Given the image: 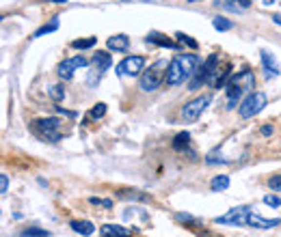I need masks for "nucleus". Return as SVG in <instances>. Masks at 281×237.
<instances>
[{"label":"nucleus","mask_w":281,"mask_h":237,"mask_svg":"<svg viewBox=\"0 0 281 237\" xmlns=\"http://www.w3.org/2000/svg\"><path fill=\"white\" fill-rule=\"evenodd\" d=\"M255 87V75L253 72L244 69V72L236 73L229 78V82L225 84V93H227V108H234L238 104V99L242 97L244 93H251Z\"/></svg>","instance_id":"obj_1"},{"label":"nucleus","mask_w":281,"mask_h":237,"mask_svg":"<svg viewBox=\"0 0 281 237\" xmlns=\"http://www.w3.org/2000/svg\"><path fill=\"white\" fill-rule=\"evenodd\" d=\"M167 69H169V63L164 58H160L154 65H149V69H145L143 75H140V82H139L140 91H145V93L156 91L160 84H162V80H167Z\"/></svg>","instance_id":"obj_2"},{"label":"nucleus","mask_w":281,"mask_h":237,"mask_svg":"<svg viewBox=\"0 0 281 237\" xmlns=\"http://www.w3.org/2000/svg\"><path fill=\"white\" fill-rule=\"evenodd\" d=\"M266 106H268V97H266L264 93H260V91H255V93H249L247 97H244V102L240 104V108H238V114L242 119H253L255 114L262 112Z\"/></svg>","instance_id":"obj_3"},{"label":"nucleus","mask_w":281,"mask_h":237,"mask_svg":"<svg viewBox=\"0 0 281 237\" xmlns=\"http://www.w3.org/2000/svg\"><path fill=\"white\" fill-rule=\"evenodd\" d=\"M217 63H219V54H210L208 58L203 60V65L195 72V75L188 80V89L190 91H197L203 82H208L212 78V73H217Z\"/></svg>","instance_id":"obj_4"},{"label":"nucleus","mask_w":281,"mask_h":237,"mask_svg":"<svg viewBox=\"0 0 281 237\" xmlns=\"http://www.w3.org/2000/svg\"><path fill=\"white\" fill-rule=\"evenodd\" d=\"M61 125H63V121L54 119V117L37 119L35 121V132L41 136V138L50 140V143H59V140H61Z\"/></svg>","instance_id":"obj_5"},{"label":"nucleus","mask_w":281,"mask_h":237,"mask_svg":"<svg viewBox=\"0 0 281 237\" xmlns=\"http://www.w3.org/2000/svg\"><path fill=\"white\" fill-rule=\"evenodd\" d=\"M210 102H212V95H201V97H195L193 102H188L182 108V119L186 121V123H195V121L201 117L203 110L208 108Z\"/></svg>","instance_id":"obj_6"},{"label":"nucleus","mask_w":281,"mask_h":237,"mask_svg":"<svg viewBox=\"0 0 281 237\" xmlns=\"http://www.w3.org/2000/svg\"><path fill=\"white\" fill-rule=\"evenodd\" d=\"M145 67V56H128L117 65V75H139Z\"/></svg>","instance_id":"obj_7"},{"label":"nucleus","mask_w":281,"mask_h":237,"mask_svg":"<svg viewBox=\"0 0 281 237\" xmlns=\"http://www.w3.org/2000/svg\"><path fill=\"white\" fill-rule=\"evenodd\" d=\"M84 65H87V58H84V56H74V58L63 60V63L59 65V78L69 80L74 75V72L80 69V67H84Z\"/></svg>","instance_id":"obj_8"},{"label":"nucleus","mask_w":281,"mask_h":237,"mask_svg":"<svg viewBox=\"0 0 281 237\" xmlns=\"http://www.w3.org/2000/svg\"><path fill=\"white\" fill-rule=\"evenodd\" d=\"M184 80H186V75H184L182 63H180V58H173L171 63H169V69H167V84L169 87H178V84H182Z\"/></svg>","instance_id":"obj_9"},{"label":"nucleus","mask_w":281,"mask_h":237,"mask_svg":"<svg viewBox=\"0 0 281 237\" xmlns=\"http://www.w3.org/2000/svg\"><path fill=\"white\" fill-rule=\"evenodd\" d=\"M180 63H182V69H184V75L186 80H190L195 75V72L199 69V56L197 54H180Z\"/></svg>","instance_id":"obj_10"},{"label":"nucleus","mask_w":281,"mask_h":237,"mask_svg":"<svg viewBox=\"0 0 281 237\" xmlns=\"http://www.w3.org/2000/svg\"><path fill=\"white\" fill-rule=\"evenodd\" d=\"M100 235L102 237H132V231L121 224H104L100 229Z\"/></svg>","instance_id":"obj_11"},{"label":"nucleus","mask_w":281,"mask_h":237,"mask_svg":"<svg viewBox=\"0 0 281 237\" xmlns=\"http://www.w3.org/2000/svg\"><path fill=\"white\" fill-rule=\"evenodd\" d=\"M93 69H98L100 73L108 72L110 65H113V56H110L108 52H102V50H98V54H93Z\"/></svg>","instance_id":"obj_12"},{"label":"nucleus","mask_w":281,"mask_h":237,"mask_svg":"<svg viewBox=\"0 0 281 237\" xmlns=\"http://www.w3.org/2000/svg\"><path fill=\"white\" fill-rule=\"evenodd\" d=\"M260 56H262V63H264V69H266V75H279V65L277 60H275V56L268 52V50H262L260 52Z\"/></svg>","instance_id":"obj_13"},{"label":"nucleus","mask_w":281,"mask_h":237,"mask_svg":"<svg viewBox=\"0 0 281 237\" xmlns=\"http://www.w3.org/2000/svg\"><path fill=\"white\" fill-rule=\"evenodd\" d=\"M106 45H108V50H115V52H125V50L130 48V37L123 33L115 35V37H110L106 41Z\"/></svg>","instance_id":"obj_14"},{"label":"nucleus","mask_w":281,"mask_h":237,"mask_svg":"<svg viewBox=\"0 0 281 237\" xmlns=\"http://www.w3.org/2000/svg\"><path fill=\"white\" fill-rule=\"evenodd\" d=\"M145 41L152 43V45H160V48H171V50H178V43H175L173 39L164 37V35H160V33H149Z\"/></svg>","instance_id":"obj_15"},{"label":"nucleus","mask_w":281,"mask_h":237,"mask_svg":"<svg viewBox=\"0 0 281 237\" xmlns=\"http://www.w3.org/2000/svg\"><path fill=\"white\" fill-rule=\"evenodd\" d=\"M69 226H72L74 233H78L82 237H89L95 233V226H93V222H89V220H72Z\"/></svg>","instance_id":"obj_16"},{"label":"nucleus","mask_w":281,"mask_h":237,"mask_svg":"<svg viewBox=\"0 0 281 237\" xmlns=\"http://www.w3.org/2000/svg\"><path fill=\"white\" fill-rule=\"evenodd\" d=\"M210 188H212V192H225L229 188V177L227 175H217L210 181Z\"/></svg>","instance_id":"obj_17"},{"label":"nucleus","mask_w":281,"mask_h":237,"mask_svg":"<svg viewBox=\"0 0 281 237\" xmlns=\"http://www.w3.org/2000/svg\"><path fill=\"white\" fill-rule=\"evenodd\" d=\"M188 145H190V134H188V132H180V134L173 138V149H175V151L188 149Z\"/></svg>","instance_id":"obj_18"},{"label":"nucleus","mask_w":281,"mask_h":237,"mask_svg":"<svg viewBox=\"0 0 281 237\" xmlns=\"http://www.w3.org/2000/svg\"><path fill=\"white\" fill-rule=\"evenodd\" d=\"M212 26L219 30V33H225V30H232L234 28V22L227 18H223V15H217V18L212 19Z\"/></svg>","instance_id":"obj_19"},{"label":"nucleus","mask_w":281,"mask_h":237,"mask_svg":"<svg viewBox=\"0 0 281 237\" xmlns=\"http://www.w3.org/2000/svg\"><path fill=\"white\" fill-rule=\"evenodd\" d=\"M59 28V18H52L50 19L48 24H43L41 28L37 30V33H35V39H39V37H43V35H50V33H54V30Z\"/></svg>","instance_id":"obj_20"},{"label":"nucleus","mask_w":281,"mask_h":237,"mask_svg":"<svg viewBox=\"0 0 281 237\" xmlns=\"http://www.w3.org/2000/svg\"><path fill=\"white\" fill-rule=\"evenodd\" d=\"M119 199H130V201H149L147 194H140L139 190H121V192H117Z\"/></svg>","instance_id":"obj_21"},{"label":"nucleus","mask_w":281,"mask_h":237,"mask_svg":"<svg viewBox=\"0 0 281 237\" xmlns=\"http://www.w3.org/2000/svg\"><path fill=\"white\" fill-rule=\"evenodd\" d=\"M98 43V37H87V39H74L72 41V48L74 50H89Z\"/></svg>","instance_id":"obj_22"},{"label":"nucleus","mask_w":281,"mask_h":237,"mask_svg":"<svg viewBox=\"0 0 281 237\" xmlns=\"http://www.w3.org/2000/svg\"><path fill=\"white\" fill-rule=\"evenodd\" d=\"M232 78V69H225V72H221V75H217V78H214V89H225V84H227V80Z\"/></svg>","instance_id":"obj_23"},{"label":"nucleus","mask_w":281,"mask_h":237,"mask_svg":"<svg viewBox=\"0 0 281 237\" xmlns=\"http://www.w3.org/2000/svg\"><path fill=\"white\" fill-rule=\"evenodd\" d=\"M225 7L232 9V11H238V9H249L251 7V0H225Z\"/></svg>","instance_id":"obj_24"},{"label":"nucleus","mask_w":281,"mask_h":237,"mask_svg":"<svg viewBox=\"0 0 281 237\" xmlns=\"http://www.w3.org/2000/svg\"><path fill=\"white\" fill-rule=\"evenodd\" d=\"M22 237H50V231L39 229V226H28V229L22 233Z\"/></svg>","instance_id":"obj_25"},{"label":"nucleus","mask_w":281,"mask_h":237,"mask_svg":"<svg viewBox=\"0 0 281 237\" xmlns=\"http://www.w3.org/2000/svg\"><path fill=\"white\" fill-rule=\"evenodd\" d=\"M104 114H106V104H102V102H100V104H95L93 108H91V112H89V117H91V119H102Z\"/></svg>","instance_id":"obj_26"},{"label":"nucleus","mask_w":281,"mask_h":237,"mask_svg":"<svg viewBox=\"0 0 281 237\" xmlns=\"http://www.w3.org/2000/svg\"><path fill=\"white\" fill-rule=\"evenodd\" d=\"M175 37H178V41H180V43H182V45H184V43H186V45H188V48H193V50H197V48H199V43H197V41H195V39H193V37H188V35H184V33H178V35H175Z\"/></svg>","instance_id":"obj_27"},{"label":"nucleus","mask_w":281,"mask_h":237,"mask_svg":"<svg viewBox=\"0 0 281 237\" xmlns=\"http://www.w3.org/2000/svg\"><path fill=\"white\" fill-rule=\"evenodd\" d=\"M50 97H52L54 102H61V99L65 97V89L61 87V84H54V87H50Z\"/></svg>","instance_id":"obj_28"},{"label":"nucleus","mask_w":281,"mask_h":237,"mask_svg":"<svg viewBox=\"0 0 281 237\" xmlns=\"http://www.w3.org/2000/svg\"><path fill=\"white\" fill-rule=\"evenodd\" d=\"M264 205H268V207H281V199L275 194H266L264 196Z\"/></svg>","instance_id":"obj_29"},{"label":"nucleus","mask_w":281,"mask_h":237,"mask_svg":"<svg viewBox=\"0 0 281 237\" xmlns=\"http://www.w3.org/2000/svg\"><path fill=\"white\" fill-rule=\"evenodd\" d=\"M268 185H270V190H281V175H275V177H270L268 179Z\"/></svg>","instance_id":"obj_30"},{"label":"nucleus","mask_w":281,"mask_h":237,"mask_svg":"<svg viewBox=\"0 0 281 237\" xmlns=\"http://www.w3.org/2000/svg\"><path fill=\"white\" fill-rule=\"evenodd\" d=\"M0 192L2 194L9 192V177L7 175H0Z\"/></svg>","instance_id":"obj_31"},{"label":"nucleus","mask_w":281,"mask_h":237,"mask_svg":"<svg viewBox=\"0 0 281 237\" xmlns=\"http://www.w3.org/2000/svg\"><path fill=\"white\" fill-rule=\"evenodd\" d=\"M262 134H264V136L273 134V125H264V128H262Z\"/></svg>","instance_id":"obj_32"},{"label":"nucleus","mask_w":281,"mask_h":237,"mask_svg":"<svg viewBox=\"0 0 281 237\" xmlns=\"http://www.w3.org/2000/svg\"><path fill=\"white\" fill-rule=\"evenodd\" d=\"M273 22L277 24V26H281V13H277V15H273Z\"/></svg>","instance_id":"obj_33"},{"label":"nucleus","mask_w":281,"mask_h":237,"mask_svg":"<svg viewBox=\"0 0 281 237\" xmlns=\"http://www.w3.org/2000/svg\"><path fill=\"white\" fill-rule=\"evenodd\" d=\"M50 2H59V4H63V2H67V0H50Z\"/></svg>","instance_id":"obj_34"},{"label":"nucleus","mask_w":281,"mask_h":237,"mask_svg":"<svg viewBox=\"0 0 281 237\" xmlns=\"http://www.w3.org/2000/svg\"><path fill=\"white\" fill-rule=\"evenodd\" d=\"M275 2V0H264V4H273Z\"/></svg>","instance_id":"obj_35"},{"label":"nucleus","mask_w":281,"mask_h":237,"mask_svg":"<svg viewBox=\"0 0 281 237\" xmlns=\"http://www.w3.org/2000/svg\"><path fill=\"white\" fill-rule=\"evenodd\" d=\"M188 2H197V0H188Z\"/></svg>","instance_id":"obj_36"}]
</instances>
